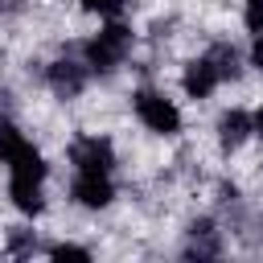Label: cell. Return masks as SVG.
Wrapping results in <instances>:
<instances>
[{"label": "cell", "mask_w": 263, "mask_h": 263, "mask_svg": "<svg viewBox=\"0 0 263 263\" xmlns=\"http://www.w3.org/2000/svg\"><path fill=\"white\" fill-rule=\"evenodd\" d=\"M0 160L8 168V197H12V205L25 218H37L45 210V177H49V164L37 152V144L8 115H0Z\"/></svg>", "instance_id": "1"}, {"label": "cell", "mask_w": 263, "mask_h": 263, "mask_svg": "<svg viewBox=\"0 0 263 263\" xmlns=\"http://www.w3.org/2000/svg\"><path fill=\"white\" fill-rule=\"evenodd\" d=\"M132 53V29L123 21H107L86 45H82V62L90 74H115Z\"/></svg>", "instance_id": "2"}, {"label": "cell", "mask_w": 263, "mask_h": 263, "mask_svg": "<svg viewBox=\"0 0 263 263\" xmlns=\"http://www.w3.org/2000/svg\"><path fill=\"white\" fill-rule=\"evenodd\" d=\"M132 111H136V119H140L148 132H156V136H177V132H181V107H177L164 90H156V86H140V90L132 95Z\"/></svg>", "instance_id": "3"}, {"label": "cell", "mask_w": 263, "mask_h": 263, "mask_svg": "<svg viewBox=\"0 0 263 263\" xmlns=\"http://www.w3.org/2000/svg\"><path fill=\"white\" fill-rule=\"evenodd\" d=\"M222 82H226V78H222V70H218V62H214V53H210V49H205V53H197V58L185 66V74H181V90H185V99H193V103L210 99Z\"/></svg>", "instance_id": "4"}, {"label": "cell", "mask_w": 263, "mask_h": 263, "mask_svg": "<svg viewBox=\"0 0 263 263\" xmlns=\"http://www.w3.org/2000/svg\"><path fill=\"white\" fill-rule=\"evenodd\" d=\"M70 164L86 173H115V144L107 136H78L70 144Z\"/></svg>", "instance_id": "5"}, {"label": "cell", "mask_w": 263, "mask_h": 263, "mask_svg": "<svg viewBox=\"0 0 263 263\" xmlns=\"http://www.w3.org/2000/svg\"><path fill=\"white\" fill-rule=\"evenodd\" d=\"M86 78H90V70H86V62H78V58H53V62L45 66V82H49V90H53L58 99H78V95L86 90Z\"/></svg>", "instance_id": "6"}, {"label": "cell", "mask_w": 263, "mask_h": 263, "mask_svg": "<svg viewBox=\"0 0 263 263\" xmlns=\"http://www.w3.org/2000/svg\"><path fill=\"white\" fill-rule=\"evenodd\" d=\"M70 197H74L82 210H103V205H111V197H115V181H111V173H86V168H74Z\"/></svg>", "instance_id": "7"}, {"label": "cell", "mask_w": 263, "mask_h": 263, "mask_svg": "<svg viewBox=\"0 0 263 263\" xmlns=\"http://www.w3.org/2000/svg\"><path fill=\"white\" fill-rule=\"evenodd\" d=\"M214 132H218V148H222V152H238V148L255 136V132H251V111H242V107L222 111L218 123H214Z\"/></svg>", "instance_id": "8"}, {"label": "cell", "mask_w": 263, "mask_h": 263, "mask_svg": "<svg viewBox=\"0 0 263 263\" xmlns=\"http://www.w3.org/2000/svg\"><path fill=\"white\" fill-rule=\"evenodd\" d=\"M185 255L193 259H214V255H222V234H218V226L210 222V218H197L193 226H189V242H185Z\"/></svg>", "instance_id": "9"}, {"label": "cell", "mask_w": 263, "mask_h": 263, "mask_svg": "<svg viewBox=\"0 0 263 263\" xmlns=\"http://www.w3.org/2000/svg\"><path fill=\"white\" fill-rule=\"evenodd\" d=\"M33 251H37L33 234H29L25 226H12V230H8V255H33Z\"/></svg>", "instance_id": "10"}, {"label": "cell", "mask_w": 263, "mask_h": 263, "mask_svg": "<svg viewBox=\"0 0 263 263\" xmlns=\"http://www.w3.org/2000/svg\"><path fill=\"white\" fill-rule=\"evenodd\" d=\"M49 259H82V263H86L90 251H86V247H74V242H53V247H49Z\"/></svg>", "instance_id": "11"}, {"label": "cell", "mask_w": 263, "mask_h": 263, "mask_svg": "<svg viewBox=\"0 0 263 263\" xmlns=\"http://www.w3.org/2000/svg\"><path fill=\"white\" fill-rule=\"evenodd\" d=\"M247 66H255V70L263 74V29H255V33H251V49H247Z\"/></svg>", "instance_id": "12"}, {"label": "cell", "mask_w": 263, "mask_h": 263, "mask_svg": "<svg viewBox=\"0 0 263 263\" xmlns=\"http://www.w3.org/2000/svg\"><path fill=\"white\" fill-rule=\"evenodd\" d=\"M242 21H247L251 33L263 29V0H247V4H242Z\"/></svg>", "instance_id": "13"}, {"label": "cell", "mask_w": 263, "mask_h": 263, "mask_svg": "<svg viewBox=\"0 0 263 263\" xmlns=\"http://www.w3.org/2000/svg\"><path fill=\"white\" fill-rule=\"evenodd\" d=\"M82 8H90V12H103V16H115L119 8H123V0H78Z\"/></svg>", "instance_id": "14"}, {"label": "cell", "mask_w": 263, "mask_h": 263, "mask_svg": "<svg viewBox=\"0 0 263 263\" xmlns=\"http://www.w3.org/2000/svg\"><path fill=\"white\" fill-rule=\"evenodd\" d=\"M251 132H255V140H263V103L251 111Z\"/></svg>", "instance_id": "15"}, {"label": "cell", "mask_w": 263, "mask_h": 263, "mask_svg": "<svg viewBox=\"0 0 263 263\" xmlns=\"http://www.w3.org/2000/svg\"><path fill=\"white\" fill-rule=\"evenodd\" d=\"M8 8H12V0H0V12H8Z\"/></svg>", "instance_id": "16"}]
</instances>
